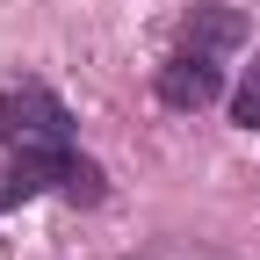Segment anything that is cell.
Instances as JSON below:
<instances>
[{"label":"cell","mask_w":260,"mask_h":260,"mask_svg":"<svg viewBox=\"0 0 260 260\" xmlns=\"http://www.w3.org/2000/svg\"><path fill=\"white\" fill-rule=\"evenodd\" d=\"M65 195V203H109V174H102V159H87L73 145H51V152H8V181H0V210H22V203H37V195Z\"/></svg>","instance_id":"1"},{"label":"cell","mask_w":260,"mask_h":260,"mask_svg":"<svg viewBox=\"0 0 260 260\" xmlns=\"http://www.w3.org/2000/svg\"><path fill=\"white\" fill-rule=\"evenodd\" d=\"M0 145H8V152H51V145H73V109H65L44 80H15V87H0Z\"/></svg>","instance_id":"2"},{"label":"cell","mask_w":260,"mask_h":260,"mask_svg":"<svg viewBox=\"0 0 260 260\" xmlns=\"http://www.w3.org/2000/svg\"><path fill=\"white\" fill-rule=\"evenodd\" d=\"M159 102L181 109V116L224 102V58H210V51H174L167 65H159Z\"/></svg>","instance_id":"3"},{"label":"cell","mask_w":260,"mask_h":260,"mask_svg":"<svg viewBox=\"0 0 260 260\" xmlns=\"http://www.w3.org/2000/svg\"><path fill=\"white\" fill-rule=\"evenodd\" d=\"M246 37H253V22H246V8H232V0H195V8L181 15V51L232 58Z\"/></svg>","instance_id":"4"},{"label":"cell","mask_w":260,"mask_h":260,"mask_svg":"<svg viewBox=\"0 0 260 260\" xmlns=\"http://www.w3.org/2000/svg\"><path fill=\"white\" fill-rule=\"evenodd\" d=\"M232 123H239V130H260V51H253L246 80H239V94H232Z\"/></svg>","instance_id":"5"}]
</instances>
